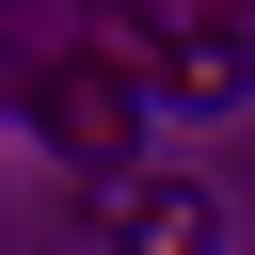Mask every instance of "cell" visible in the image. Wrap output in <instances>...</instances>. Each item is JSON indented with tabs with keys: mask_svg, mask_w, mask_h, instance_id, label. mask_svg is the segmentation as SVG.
I'll list each match as a JSON object with an SVG mask.
<instances>
[{
	"mask_svg": "<svg viewBox=\"0 0 255 255\" xmlns=\"http://www.w3.org/2000/svg\"><path fill=\"white\" fill-rule=\"evenodd\" d=\"M128 255H207V191L143 175V191H128Z\"/></svg>",
	"mask_w": 255,
	"mask_h": 255,
	"instance_id": "2",
	"label": "cell"
},
{
	"mask_svg": "<svg viewBox=\"0 0 255 255\" xmlns=\"http://www.w3.org/2000/svg\"><path fill=\"white\" fill-rule=\"evenodd\" d=\"M175 96H239V32H223V16L175 32Z\"/></svg>",
	"mask_w": 255,
	"mask_h": 255,
	"instance_id": "3",
	"label": "cell"
},
{
	"mask_svg": "<svg viewBox=\"0 0 255 255\" xmlns=\"http://www.w3.org/2000/svg\"><path fill=\"white\" fill-rule=\"evenodd\" d=\"M48 128H64L80 159H128V128H143V96H128L112 64H64V80H48Z\"/></svg>",
	"mask_w": 255,
	"mask_h": 255,
	"instance_id": "1",
	"label": "cell"
}]
</instances>
